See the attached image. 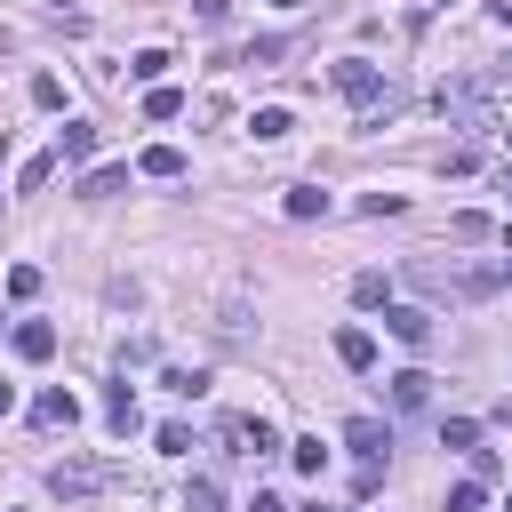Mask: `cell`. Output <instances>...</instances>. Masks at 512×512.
<instances>
[{
    "mask_svg": "<svg viewBox=\"0 0 512 512\" xmlns=\"http://www.w3.org/2000/svg\"><path fill=\"white\" fill-rule=\"evenodd\" d=\"M344 448L384 456V448H392V416H352V424H344Z\"/></svg>",
    "mask_w": 512,
    "mask_h": 512,
    "instance_id": "9c48e42d",
    "label": "cell"
},
{
    "mask_svg": "<svg viewBox=\"0 0 512 512\" xmlns=\"http://www.w3.org/2000/svg\"><path fill=\"white\" fill-rule=\"evenodd\" d=\"M408 288H416V296H432V304H440V296H448V304H480V296H496V288H504V256H496V264H456V256L440 264V256H408Z\"/></svg>",
    "mask_w": 512,
    "mask_h": 512,
    "instance_id": "6da1fadb",
    "label": "cell"
},
{
    "mask_svg": "<svg viewBox=\"0 0 512 512\" xmlns=\"http://www.w3.org/2000/svg\"><path fill=\"white\" fill-rule=\"evenodd\" d=\"M440 448H464V456H472V448H480V424H472V416H448V424H440Z\"/></svg>",
    "mask_w": 512,
    "mask_h": 512,
    "instance_id": "d6986e66",
    "label": "cell"
},
{
    "mask_svg": "<svg viewBox=\"0 0 512 512\" xmlns=\"http://www.w3.org/2000/svg\"><path fill=\"white\" fill-rule=\"evenodd\" d=\"M48 352H56V328L48 320H24L16 328V360H48Z\"/></svg>",
    "mask_w": 512,
    "mask_h": 512,
    "instance_id": "5bb4252c",
    "label": "cell"
},
{
    "mask_svg": "<svg viewBox=\"0 0 512 512\" xmlns=\"http://www.w3.org/2000/svg\"><path fill=\"white\" fill-rule=\"evenodd\" d=\"M88 152H96V128L88 120H64L56 128V160H88Z\"/></svg>",
    "mask_w": 512,
    "mask_h": 512,
    "instance_id": "7c38bea8",
    "label": "cell"
},
{
    "mask_svg": "<svg viewBox=\"0 0 512 512\" xmlns=\"http://www.w3.org/2000/svg\"><path fill=\"white\" fill-rule=\"evenodd\" d=\"M384 328H392L408 352H424V344H432V312H424V304H384Z\"/></svg>",
    "mask_w": 512,
    "mask_h": 512,
    "instance_id": "8992f818",
    "label": "cell"
},
{
    "mask_svg": "<svg viewBox=\"0 0 512 512\" xmlns=\"http://www.w3.org/2000/svg\"><path fill=\"white\" fill-rule=\"evenodd\" d=\"M32 104H40V112H56V104H64V80H56V72H40V80H32Z\"/></svg>",
    "mask_w": 512,
    "mask_h": 512,
    "instance_id": "d4e9b609",
    "label": "cell"
},
{
    "mask_svg": "<svg viewBox=\"0 0 512 512\" xmlns=\"http://www.w3.org/2000/svg\"><path fill=\"white\" fill-rule=\"evenodd\" d=\"M8 296L32 304V296H40V264H16V272H8Z\"/></svg>",
    "mask_w": 512,
    "mask_h": 512,
    "instance_id": "cb8c5ba5",
    "label": "cell"
},
{
    "mask_svg": "<svg viewBox=\"0 0 512 512\" xmlns=\"http://www.w3.org/2000/svg\"><path fill=\"white\" fill-rule=\"evenodd\" d=\"M160 384H168V392H176V400H200V392H208V376H200V368H168V376H160Z\"/></svg>",
    "mask_w": 512,
    "mask_h": 512,
    "instance_id": "44dd1931",
    "label": "cell"
},
{
    "mask_svg": "<svg viewBox=\"0 0 512 512\" xmlns=\"http://www.w3.org/2000/svg\"><path fill=\"white\" fill-rule=\"evenodd\" d=\"M128 72H136V80H144V88H160V72H168V48H144V56H136V64H128Z\"/></svg>",
    "mask_w": 512,
    "mask_h": 512,
    "instance_id": "603a6c76",
    "label": "cell"
},
{
    "mask_svg": "<svg viewBox=\"0 0 512 512\" xmlns=\"http://www.w3.org/2000/svg\"><path fill=\"white\" fill-rule=\"evenodd\" d=\"M384 400H392V416H416L432 400V376L424 368H400V376H384Z\"/></svg>",
    "mask_w": 512,
    "mask_h": 512,
    "instance_id": "52a82bcc",
    "label": "cell"
},
{
    "mask_svg": "<svg viewBox=\"0 0 512 512\" xmlns=\"http://www.w3.org/2000/svg\"><path fill=\"white\" fill-rule=\"evenodd\" d=\"M216 440H224V456H240V464H256V456H272V448H280V432H272L264 416H248V408L216 416Z\"/></svg>",
    "mask_w": 512,
    "mask_h": 512,
    "instance_id": "277c9868",
    "label": "cell"
},
{
    "mask_svg": "<svg viewBox=\"0 0 512 512\" xmlns=\"http://www.w3.org/2000/svg\"><path fill=\"white\" fill-rule=\"evenodd\" d=\"M160 456H192V424H160Z\"/></svg>",
    "mask_w": 512,
    "mask_h": 512,
    "instance_id": "4316f807",
    "label": "cell"
},
{
    "mask_svg": "<svg viewBox=\"0 0 512 512\" xmlns=\"http://www.w3.org/2000/svg\"><path fill=\"white\" fill-rule=\"evenodd\" d=\"M336 88H344V96L368 112V128H384V112H400V88H392V80H384L368 56H344V64H336Z\"/></svg>",
    "mask_w": 512,
    "mask_h": 512,
    "instance_id": "7a4b0ae2",
    "label": "cell"
},
{
    "mask_svg": "<svg viewBox=\"0 0 512 512\" xmlns=\"http://www.w3.org/2000/svg\"><path fill=\"white\" fill-rule=\"evenodd\" d=\"M432 8H448V0H432Z\"/></svg>",
    "mask_w": 512,
    "mask_h": 512,
    "instance_id": "8d00e7d4",
    "label": "cell"
},
{
    "mask_svg": "<svg viewBox=\"0 0 512 512\" xmlns=\"http://www.w3.org/2000/svg\"><path fill=\"white\" fill-rule=\"evenodd\" d=\"M288 464H296V472H312V480H320V464H328V448H320V440H288Z\"/></svg>",
    "mask_w": 512,
    "mask_h": 512,
    "instance_id": "7402d4cb",
    "label": "cell"
},
{
    "mask_svg": "<svg viewBox=\"0 0 512 512\" xmlns=\"http://www.w3.org/2000/svg\"><path fill=\"white\" fill-rule=\"evenodd\" d=\"M336 360L344 368H376V336L368 328H336Z\"/></svg>",
    "mask_w": 512,
    "mask_h": 512,
    "instance_id": "30bf717a",
    "label": "cell"
},
{
    "mask_svg": "<svg viewBox=\"0 0 512 512\" xmlns=\"http://www.w3.org/2000/svg\"><path fill=\"white\" fill-rule=\"evenodd\" d=\"M280 56H288V40H248V56H240V64H280Z\"/></svg>",
    "mask_w": 512,
    "mask_h": 512,
    "instance_id": "f1b7e54d",
    "label": "cell"
},
{
    "mask_svg": "<svg viewBox=\"0 0 512 512\" xmlns=\"http://www.w3.org/2000/svg\"><path fill=\"white\" fill-rule=\"evenodd\" d=\"M432 104H440V120H448V128H464V136L504 128V120H496V104H488V80H448Z\"/></svg>",
    "mask_w": 512,
    "mask_h": 512,
    "instance_id": "3957f363",
    "label": "cell"
},
{
    "mask_svg": "<svg viewBox=\"0 0 512 512\" xmlns=\"http://www.w3.org/2000/svg\"><path fill=\"white\" fill-rule=\"evenodd\" d=\"M488 16H496V24H512V0H488Z\"/></svg>",
    "mask_w": 512,
    "mask_h": 512,
    "instance_id": "836d02e7",
    "label": "cell"
},
{
    "mask_svg": "<svg viewBox=\"0 0 512 512\" xmlns=\"http://www.w3.org/2000/svg\"><path fill=\"white\" fill-rule=\"evenodd\" d=\"M280 208H288L296 224H312V216H328V192H320V184H288V200H280Z\"/></svg>",
    "mask_w": 512,
    "mask_h": 512,
    "instance_id": "4fadbf2b",
    "label": "cell"
},
{
    "mask_svg": "<svg viewBox=\"0 0 512 512\" xmlns=\"http://www.w3.org/2000/svg\"><path fill=\"white\" fill-rule=\"evenodd\" d=\"M504 80H512V64H504Z\"/></svg>",
    "mask_w": 512,
    "mask_h": 512,
    "instance_id": "f35d334b",
    "label": "cell"
},
{
    "mask_svg": "<svg viewBox=\"0 0 512 512\" xmlns=\"http://www.w3.org/2000/svg\"><path fill=\"white\" fill-rule=\"evenodd\" d=\"M504 512H512V496H504Z\"/></svg>",
    "mask_w": 512,
    "mask_h": 512,
    "instance_id": "74e56055",
    "label": "cell"
},
{
    "mask_svg": "<svg viewBox=\"0 0 512 512\" xmlns=\"http://www.w3.org/2000/svg\"><path fill=\"white\" fill-rule=\"evenodd\" d=\"M48 488H56L64 504H80V496H104V488H120V464H96V456H72V464H56V472H48Z\"/></svg>",
    "mask_w": 512,
    "mask_h": 512,
    "instance_id": "5b68a950",
    "label": "cell"
},
{
    "mask_svg": "<svg viewBox=\"0 0 512 512\" xmlns=\"http://www.w3.org/2000/svg\"><path fill=\"white\" fill-rule=\"evenodd\" d=\"M504 280H512V256H504Z\"/></svg>",
    "mask_w": 512,
    "mask_h": 512,
    "instance_id": "e575fe53",
    "label": "cell"
},
{
    "mask_svg": "<svg viewBox=\"0 0 512 512\" xmlns=\"http://www.w3.org/2000/svg\"><path fill=\"white\" fill-rule=\"evenodd\" d=\"M352 488H360V496H376V488H384V456H360V472H352Z\"/></svg>",
    "mask_w": 512,
    "mask_h": 512,
    "instance_id": "83f0119b",
    "label": "cell"
},
{
    "mask_svg": "<svg viewBox=\"0 0 512 512\" xmlns=\"http://www.w3.org/2000/svg\"><path fill=\"white\" fill-rule=\"evenodd\" d=\"M104 424H112L120 440H128V432L144 424V416H136V392H128V384H112V392H104Z\"/></svg>",
    "mask_w": 512,
    "mask_h": 512,
    "instance_id": "8fae6325",
    "label": "cell"
},
{
    "mask_svg": "<svg viewBox=\"0 0 512 512\" xmlns=\"http://www.w3.org/2000/svg\"><path fill=\"white\" fill-rule=\"evenodd\" d=\"M248 512H288V504H280V496H264V488H256V496H248Z\"/></svg>",
    "mask_w": 512,
    "mask_h": 512,
    "instance_id": "d6a6232c",
    "label": "cell"
},
{
    "mask_svg": "<svg viewBox=\"0 0 512 512\" xmlns=\"http://www.w3.org/2000/svg\"><path fill=\"white\" fill-rule=\"evenodd\" d=\"M248 128H256V136H264V144H272V136H288V128H296V120H288V104H264V112H256V120H248Z\"/></svg>",
    "mask_w": 512,
    "mask_h": 512,
    "instance_id": "ffe728a7",
    "label": "cell"
},
{
    "mask_svg": "<svg viewBox=\"0 0 512 512\" xmlns=\"http://www.w3.org/2000/svg\"><path fill=\"white\" fill-rule=\"evenodd\" d=\"M448 512H480V480H456L448 488Z\"/></svg>",
    "mask_w": 512,
    "mask_h": 512,
    "instance_id": "1f68e13d",
    "label": "cell"
},
{
    "mask_svg": "<svg viewBox=\"0 0 512 512\" xmlns=\"http://www.w3.org/2000/svg\"><path fill=\"white\" fill-rule=\"evenodd\" d=\"M136 168H144V176H160V184H168V176H184V152H176V144H152V152H144V160H136Z\"/></svg>",
    "mask_w": 512,
    "mask_h": 512,
    "instance_id": "2e32d148",
    "label": "cell"
},
{
    "mask_svg": "<svg viewBox=\"0 0 512 512\" xmlns=\"http://www.w3.org/2000/svg\"><path fill=\"white\" fill-rule=\"evenodd\" d=\"M32 424H40V432H56V424H64V432H72V424H80V400H72V392H64V384H48V392H40V400H32Z\"/></svg>",
    "mask_w": 512,
    "mask_h": 512,
    "instance_id": "ba28073f",
    "label": "cell"
},
{
    "mask_svg": "<svg viewBox=\"0 0 512 512\" xmlns=\"http://www.w3.org/2000/svg\"><path fill=\"white\" fill-rule=\"evenodd\" d=\"M352 304H384V272H360L352 280Z\"/></svg>",
    "mask_w": 512,
    "mask_h": 512,
    "instance_id": "4dcf8cb0",
    "label": "cell"
},
{
    "mask_svg": "<svg viewBox=\"0 0 512 512\" xmlns=\"http://www.w3.org/2000/svg\"><path fill=\"white\" fill-rule=\"evenodd\" d=\"M184 512H224V488H216L208 472H192V480H184Z\"/></svg>",
    "mask_w": 512,
    "mask_h": 512,
    "instance_id": "9a60e30c",
    "label": "cell"
},
{
    "mask_svg": "<svg viewBox=\"0 0 512 512\" xmlns=\"http://www.w3.org/2000/svg\"><path fill=\"white\" fill-rule=\"evenodd\" d=\"M280 8H304V0H280Z\"/></svg>",
    "mask_w": 512,
    "mask_h": 512,
    "instance_id": "d590c367",
    "label": "cell"
},
{
    "mask_svg": "<svg viewBox=\"0 0 512 512\" xmlns=\"http://www.w3.org/2000/svg\"><path fill=\"white\" fill-rule=\"evenodd\" d=\"M488 232H496L488 216H456V224H448V240H488Z\"/></svg>",
    "mask_w": 512,
    "mask_h": 512,
    "instance_id": "f546056e",
    "label": "cell"
},
{
    "mask_svg": "<svg viewBox=\"0 0 512 512\" xmlns=\"http://www.w3.org/2000/svg\"><path fill=\"white\" fill-rule=\"evenodd\" d=\"M56 168H64V160H56V152H32V160H24V176H16V192H40V184H48V176H56Z\"/></svg>",
    "mask_w": 512,
    "mask_h": 512,
    "instance_id": "ac0fdd59",
    "label": "cell"
},
{
    "mask_svg": "<svg viewBox=\"0 0 512 512\" xmlns=\"http://www.w3.org/2000/svg\"><path fill=\"white\" fill-rule=\"evenodd\" d=\"M504 136H512V128H504Z\"/></svg>",
    "mask_w": 512,
    "mask_h": 512,
    "instance_id": "ab89813d",
    "label": "cell"
},
{
    "mask_svg": "<svg viewBox=\"0 0 512 512\" xmlns=\"http://www.w3.org/2000/svg\"><path fill=\"white\" fill-rule=\"evenodd\" d=\"M120 184H128V168H88V176H80V200H112Z\"/></svg>",
    "mask_w": 512,
    "mask_h": 512,
    "instance_id": "e0dca14e",
    "label": "cell"
},
{
    "mask_svg": "<svg viewBox=\"0 0 512 512\" xmlns=\"http://www.w3.org/2000/svg\"><path fill=\"white\" fill-rule=\"evenodd\" d=\"M144 112H152V120H176V112H184V96H176V88H152V96H144Z\"/></svg>",
    "mask_w": 512,
    "mask_h": 512,
    "instance_id": "484cf974",
    "label": "cell"
}]
</instances>
